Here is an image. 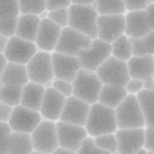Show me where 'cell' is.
<instances>
[{
    "mask_svg": "<svg viewBox=\"0 0 154 154\" xmlns=\"http://www.w3.org/2000/svg\"><path fill=\"white\" fill-rule=\"evenodd\" d=\"M85 128L91 137H98L107 134H116V131L118 130L116 110L100 103L93 104Z\"/></svg>",
    "mask_w": 154,
    "mask_h": 154,
    "instance_id": "1",
    "label": "cell"
},
{
    "mask_svg": "<svg viewBox=\"0 0 154 154\" xmlns=\"http://www.w3.org/2000/svg\"><path fill=\"white\" fill-rule=\"evenodd\" d=\"M98 18L99 14L94 5L79 7L72 4L69 8V27L84 33L91 40L98 38Z\"/></svg>",
    "mask_w": 154,
    "mask_h": 154,
    "instance_id": "2",
    "label": "cell"
},
{
    "mask_svg": "<svg viewBox=\"0 0 154 154\" xmlns=\"http://www.w3.org/2000/svg\"><path fill=\"white\" fill-rule=\"evenodd\" d=\"M116 110L118 128H145V118L141 109L137 95L128 94L121 105H118Z\"/></svg>",
    "mask_w": 154,
    "mask_h": 154,
    "instance_id": "3",
    "label": "cell"
},
{
    "mask_svg": "<svg viewBox=\"0 0 154 154\" xmlns=\"http://www.w3.org/2000/svg\"><path fill=\"white\" fill-rule=\"evenodd\" d=\"M73 96L93 105L99 102V96L103 89V82L96 72L81 69L73 81Z\"/></svg>",
    "mask_w": 154,
    "mask_h": 154,
    "instance_id": "4",
    "label": "cell"
},
{
    "mask_svg": "<svg viewBox=\"0 0 154 154\" xmlns=\"http://www.w3.org/2000/svg\"><path fill=\"white\" fill-rule=\"evenodd\" d=\"M96 75L103 82V85H112V86H121L126 88L128 81L131 80L128 73L127 62L119 60L114 57H110L108 60L100 66L96 71Z\"/></svg>",
    "mask_w": 154,
    "mask_h": 154,
    "instance_id": "5",
    "label": "cell"
},
{
    "mask_svg": "<svg viewBox=\"0 0 154 154\" xmlns=\"http://www.w3.org/2000/svg\"><path fill=\"white\" fill-rule=\"evenodd\" d=\"M93 41L94 40H91L90 37L84 35V33L76 31L71 27H67V28H63V31H62V35L59 37V41H58L55 51L60 53V54L79 58L81 53L91 46Z\"/></svg>",
    "mask_w": 154,
    "mask_h": 154,
    "instance_id": "6",
    "label": "cell"
},
{
    "mask_svg": "<svg viewBox=\"0 0 154 154\" xmlns=\"http://www.w3.org/2000/svg\"><path fill=\"white\" fill-rule=\"evenodd\" d=\"M33 149L36 152L51 154L59 148V140H58L57 122L44 119L37 128L31 134Z\"/></svg>",
    "mask_w": 154,
    "mask_h": 154,
    "instance_id": "7",
    "label": "cell"
},
{
    "mask_svg": "<svg viewBox=\"0 0 154 154\" xmlns=\"http://www.w3.org/2000/svg\"><path fill=\"white\" fill-rule=\"evenodd\" d=\"M112 57V44H108L100 38H96L89 49L84 50L79 55L82 69L96 72L105 60Z\"/></svg>",
    "mask_w": 154,
    "mask_h": 154,
    "instance_id": "8",
    "label": "cell"
},
{
    "mask_svg": "<svg viewBox=\"0 0 154 154\" xmlns=\"http://www.w3.org/2000/svg\"><path fill=\"white\" fill-rule=\"evenodd\" d=\"M27 72L28 77H30V82L44 86L49 81H53L55 77L54 69H53L51 53L38 50L37 54L27 64Z\"/></svg>",
    "mask_w": 154,
    "mask_h": 154,
    "instance_id": "9",
    "label": "cell"
},
{
    "mask_svg": "<svg viewBox=\"0 0 154 154\" xmlns=\"http://www.w3.org/2000/svg\"><path fill=\"white\" fill-rule=\"evenodd\" d=\"M37 53H38V48L35 42H30L14 36L9 38V44L3 54L7 57L9 63L27 66Z\"/></svg>",
    "mask_w": 154,
    "mask_h": 154,
    "instance_id": "10",
    "label": "cell"
},
{
    "mask_svg": "<svg viewBox=\"0 0 154 154\" xmlns=\"http://www.w3.org/2000/svg\"><path fill=\"white\" fill-rule=\"evenodd\" d=\"M42 121H44V117L40 112L25 108L23 105H18L13 110L9 125L14 132L31 135Z\"/></svg>",
    "mask_w": 154,
    "mask_h": 154,
    "instance_id": "11",
    "label": "cell"
},
{
    "mask_svg": "<svg viewBox=\"0 0 154 154\" xmlns=\"http://www.w3.org/2000/svg\"><path fill=\"white\" fill-rule=\"evenodd\" d=\"M57 131H58L59 146L72 152H79V149L82 145L85 139L89 137V134L85 127L66 123L62 121L57 122Z\"/></svg>",
    "mask_w": 154,
    "mask_h": 154,
    "instance_id": "12",
    "label": "cell"
},
{
    "mask_svg": "<svg viewBox=\"0 0 154 154\" xmlns=\"http://www.w3.org/2000/svg\"><path fill=\"white\" fill-rule=\"evenodd\" d=\"M126 31V14L122 16H99L98 18V38L108 44L125 35Z\"/></svg>",
    "mask_w": 154,
    "mask_h": 154,
    "instance_id": "13",
    "label": "cell"
},
{
    "mask_svg": "<svg viewBox=\"0 0 154 154\" xmlns=\"http://www.w3.org/2000/svg\"><path fill=\"white\" fill-rule=\"evenodd\" d=\"M51 59L54 77L57 80H64L68 82H73L79 72L82 69L81 62L77 57H71L54 51L51 53Z\"/></svg>",
    "mask_w": 154,
    "mask_h": 154,
    "instance_id": "14",
    "label": "cell"
},
{
    "mask_svg": "<svg viewBox=\"0 0 154 154\" xmlns=\"http://www.w3.org/2000/svg\"><path fill=\"white\" fill-rule=\"evenodd\" d=\"M90 109H91L90 104L76 98V96H71V98H67L64 109L62 112L59 121L85 127L89 119Z\"/></svg>",
    "mask_w": 154,
    "mask_h": 154,
    "instance_id": "15",
    "label": "cell"
},
{
    "mask_svg": "<svg viewBox=\"0 0 154 154\" xmlns=\"http://www.w3.org/2000/svg\"><path fill=\"white\" fill-rule=\"evenodd\" d=\"M116 137L118 140V153L136 154L144 149L145 128H118Z\"/></svg>",
    "mask_w": 154,
    "mask_h": 154,
    "instance_id": "16",
    "label": "cell"
},
{
    "mask_svg": "<svg viewBox=\"0 0 154 154\" xmlns=\"http://www.w3.org/2000/svg\"><path fill=\"white\" fill-rule=\"evenodd\" d=\"M66 102H67L66 96L58 93L54 88L48 89L45 91L44 100H42V105L40 110L41 116L44 117V119H48V121L58 122L60 119Z\"/></svg>",
    "mask_w": 154,
    "mask_h": 154,
    "instance_id": "17",
    "label": "cell"
},
{
    "mask_svg": "<svg viewBox=\"0 0 154 154\" xmlns=\"http://www.w3.org/2000/svg\"><path fill=\"white\" fill-rule=\"evenodd\" d=\"M62 28L51 22L49 18L45 21H41V26L38 30V35L35 44L37 45L38 50L46 51V53H54L55 48L59 41V37L62 35Z\"/></svg>",
    "mask_w": 154,
    "mask_h": 154,
    "instance_id": "18",
    "label": "cell"
},
{
    "mask_svg": "<svg viewBox=\"0 0 154 154\" xmlns=\"http://www.w3.org/2000/svg\"><path fill=\"white\" fill-rule=\"evenodd\" d=\"M152 32L146 11L126 13V31L125 35L130 38H141Z\"/></svg>",
    "mask_w": 154,
    "mask_h": 154,
    "instance_id": "19",
    "label": "cell"
},
{
    "mask_svg": "<svg viewBox=\"0 0 154 154\" xmlns=\"http://www.w3.org/2000/svg\"><path fill=\"white\" fill-rule=\"evenodd\" d=\"M35 152L31 135L12 132L8 141L0 146V154H32Z\"/></svg>",
    "mask_w": 154,
    "mask_h": 154,
    "instance_id": "20",
    "label": "cell"
},
{
    "mask_svg": "<svg viewBox=\"0 0 154 154\" xmlns=\"http://www.w3.org/2000/svg\"><path fill=\"white\" fill-rule=\"evenodd\" d=\"M30 82L27 66L9 63L8 67L0 73V84L3 86H17L25 88Z\"/></svg>",
    "mask_w": 154,
    "mask_h": 154,
    "instance_id": "21",
    "label": "cell"
},
{
    "mask_svg": "<svg viewBox=\"0 0 154 154\" xmlns=\"http://www.w3.org/2000/svg\"><path fill=\"white\" fill-rule=\"evenodd\" d=\"M127 67L131 79L145 81L154 75V57H132L127 62Z\"/></svg>",
    "mask_w": 154,
    "mask_h": 154,
    "instance_id": "22",
    "label": "cell"
},
{
    "mask_svg": "<svg viewBox=\"0 0 154 154\" xmlns=\"http://www.w3.org/2000/svg\"><path fill=\"white\" fill-rule=\"evenodd\" d=\"M45 91L46 89L42 85H38L35 82H28L23 88L21 105H23L25 108L40 112L42 100H44V96H45Z\"/></svg>",
    "mask_w": 154,
    "mask_h": 154,
    "instance_id": "23",
    "label": "cell"
},
{
    "mask_svg": "<svg viewBox=\"0 0 154 154\" xmlns=\"http://www.w3.org/2000/svg\"><path fill=\"white\" fill-rule=\"evenodd\" d=\"M41 26V19L37 16H21L18 18L17 37L30 42H36L38 30Z\"/></svg>",
    "mask_w": 154,
    "mask_h": 154,
    "instance_id": "24",
    "label": "cell"
},
{
    "mask_svg": "<svg viewBox=\"0 0 154 154\" xmlns=\"http://www.w3.org/2000/svg\"><path fill=\"white\" fill-rule=\"evenodd\" d=\"M128 96V93L126 88H121V86H112V85H103L102 93L99 96L100 104L105 105L108 108L116 109L118 105L123 103V100Z\"/></svg>",
    "mask_w": 154,
    "mask_h": 154,
    "instance_id": "25",
    "label": "cell"
},
{
    "mask_svg": "<svg viewBox=\"0 0 154 154\" xmlns=\"http://www.w3.org/2000/svg\"><path fill=\"white\" fill-rule=\"evenodd\" d=\"M94 7L99 16H125L127 13L123 0H98Z\"/></svg>",
    "mask_w": 154,
    "mask_h": 154,
    "instance_id": "26",
    "label": "cell"
},
{
    "mask_svg": "<svg viewBox=\"0 0 154 154\" xmlns=\"http://www.w3.org/2000/svg\"><path fill=\"white\" fill-rule=\"evenodd\" d=\"M134 57H154V31L141 38H130Z\"/></svg>",
    "mask_w": 154,
    "mask_h": 154,
    "instance_id": "27",
    "label": "cell"
},
{
    "mask_svg": "<svg viewBox=\"0 0 154 154\" xmlns=\"http://www.w3.org/2000/svg\"><path fill=\"white\" fill-rule=\"evenodd\" d=\"M146 127H154V94L149 90H143L137 94Z\"/></svg>",
    "mask_w": 154,
    "mask_h": 154,
    "instance_id": "28",
    "label": "cell"
},
{
    "mask_svg": "<svg viewBox=\"0 0 154 154\" xmlns=\"http://www.w3.org/2000/svg\"><path fill=\"white\" fill-rule=\"evenodd\" d=\"M112 57L117 58L119 60H123V62H128L131 59L134 55H132V45H131L130 37L123 35L113 42L112 44Z\"/></svg>",
    "mask_w": 154,
    "mask_h": 154,
    "instance_id": "29",
    "label": "cell"
},
{
    "mask_svg": "<svg viewBox=\"0 0 154 154\" xmlns=\"http://www.w3.org/2000/svg\"><path fill=\"white\" fill-rule=\"evenodd\" d=\"M23 88H17V86H3L0 88V103L16 108L21 105Z\"/></svg>",
    "mask_w": 154,
    "mask_h": 154,
    "instance_id": "30",
    "label": "cell"
},
{
    "mask_svg": "<svg viewBox=\"0 0 154 154\" xmlns=\"http://www.w3.org/2000/svg\"><path fill=\"white\" fill-rule=\"evenodd\" d=\"M21 16H40L46 11V2L44 0H19Z\"/></svg>",
    "mask_w": 154,
    "mask_h": 154,
    "instance_id": "31",
    "label": "cell"
},
{
    "mask_svg": "<svg viewBox=\"0 0 154 154\" xmlns=\"http://www.w3.org/2000/svg\"><path fill=\"white\" fill-rule=\"evenodd\" d=\"M19 0H2L0 2V18H19Z\"/></svg>",
    "mask_w": 154,
    "mask_h": 154,
    "instance_id": "32",
    "label": "cell"
},
{
    "mask_svg": "<svg viewBox=\"0 0 154 154\" xmlns=\"http://www.w3.org/2000/svg\"><path fill=\"white\" fill-rule=\"evenodd\" d=\"M95 143L99 148L104 149L110 154H116L118 153V140L116 137V134H107V135H102V136L94 137Z\"/></svg>",
    "mask_w": 154,
    "mask_h": 154,
    "instance_id": "33",
    "label": "cell"
},
{
    "mask_svg": "<svg viewBox=\"0 0 154 154\" xmlns=\"http://www.w3.org/2000/svg\"><path fill=\"white\" fill-rule=\"evenodd\" d=\"M18 18H0V35L12 38L17 35Z\"/></svg>",
    "mask_w": 154,
    "mask_h": 154,
    "instance_id": "34",
    "label": "cell"
},
{
    "mask_svg": "<svg viewBox=\"0 0 154 154\" xmlns=\"http://www.w3.org/2000/svg\"><path fill=\"white\" fill-rule=\"evenodd\" d=\"M49 19L59 26L62 30L69 27V9H60V11L50 12Z\"/></svg>",
    "mask_w": 154,
    "mask_h": 154,
    "instance_id": "35",
    "label": "cell"
},
{
    "mask_svg": "<svg viewBox=\"0 0 154 154\" xmlns=\"http://www.w3.org/2000/svg\"><path fill=\"white\" fill-rule=\"evenodd\" d=\"M77 154H110V153H108L107 150H104L102 148H99L95 143V139L89 136L85 139V141L82 143V145L79 149Z\"/></svg>",
    "mask_w": 154,
    "mask_h": 154,
    "instance_id": "36",
    "label": "cell"
},
{
    "mask_svg": "<svg viewBox=\"0 0 154 154\" xmlns=\"http://www.w3.org/2000/svg\"><path fill=\"white\" fill-rule=\"evenodd\" d=\"M58 93H60L62 95H64L66 98H71L73 96V84L68 82L64 80H54V86H53Z\"/></svg>",
    "mask_w": 154,
    "mask_h": 154,
    "instance_id": "37",
    "label": "cell"
},
{
    "mask_svg": "<svg viewBox=\"0 0 154 154\" xmlns=\"http://www.w3.org/2000/svg\"><path fill=\"white\" fill-rule=\"evenodd\" d=\"M150 2L146 0H125V5H126L127 12H140L146 11Z\"/></svg>",
    "mask_w": 154,
    "mask_h": 154,
    "instance_id": "38",
    "label": "cell"
},
{
    "mask_svg": "<svg viewBox=\"0 0 154 154\" xmlns=\"http://www.w3.org/2000/svg\"><path fill=\"white\" fill-rule=\"evenodd\" d=\"M71 5L72 2L69 0H46V11L49 13L60 9H69Z\"/></svg>",
    "mask_w": 154,
    "mask_h": 154,
    "instance_id": "39",
    "label": "cell"
},
{
    "mask_svg": "<svg viewBox=\"0 0 154 154\" xmlns=\"http://www.w3.org/2000/svg\"><path fill=\"white\" fill-rule=\"evenodd\" d=\"M126 90H127L128 94L137 95L140 91L144 90V81L136 80V79H131L128 81V84L126 85Z\"/></svg>",
    "mask_w": 154,
    "mask_h": 154,
    "instance_id": "40",
    "label": "cell"
},
{
    "mask_svg": "<svg viewBox=\"0 0 154 154\" xmlns=\"http://www.w3.org/2000/svg\"><path fill=\"white\" fill-rule=\"evenodd\" d=\"M144 149L149 153H154V127H145V144Z\"/></svg>",
    "mask_w": 154,
    "mask_h": 154,
    "instance_id": "41",
    "label": "cell"
},
{
    "mask_svg": "<svg viewBox=\"0 0 154 154\" xmlns=\"http://www.w3.org/2000/svg\"><path fill=\"white\" fill-rule=\"evenodd\" d=\"M14 108L4 103H0V122H9L12 118Z\"/></svg>",
    "mask_w": 154,
    "mask_h": 154,
    "instance_id": "42",
    "label": "cell"
},
{
    "mask_svg": "<svg viewBox=\"0 0 154 154\" xmlns=\"http://www.w3.org/2000/svg\"><path fill=\"white\" fill-rule=\"evenodd\" d=\"M146 14H148V19H149V23H150L152 31H154V3L153 2H150L149 7L146 8Z\"/></svg>",
    "mask_w": 154,
    "mask_h": 154,
    "instance_id": "43",
    "label": "cell"
},
{
    "mask_svg": "<svg viewBox=\"0 0 154 154\" xmlns=\"http://www.w3.org/2000/svg\"><path fill=\"white\" fill-rule=\"evenodd\" d=\"M72 4L79 7H90L94 5V0H72Z\"/></svg>",
    "mask_w": 154,
    "mask_h": 154,
    "instance_id": "44",
    "label": "cell"
},
{
    "mask_svg": "<svg viewBox=\"0 0 154 154\" xmlns=\"http://www.w3.org/2000/svg\"><path fill=\"white\" fill-rule=\"evenodd\" d=\"M9 44V38L7 36L0 35V53H4L7 49V46Z\"/></svg>",
    "mask_w": 154,
    "mask_h": 154,
    "instance_id": "45",
    "label": "cell"
},
{
    "mask_svg": "<svg viewBox=\"0 0 154 154\" xmlns=\"http://www.w3.org/2000/svg\"><path fill=\"white\" fill-rule=\"evenodd\" d=\"M9 64V60L7 59V57L3 54V53H0V73L4 71L8 67Z\"/></svg>",
    "mask_w": 154,
    "mask_h": 154,
    "instance_id": "46",
    "label": "cell"
},
{
    "mask_svg": "<svg viewBox=\"0 0 154 154\" xmlns=\"http://www.w3.org/2000/svg\"><path fill=\"white\" fill-rule=\"evenodd\" d=\"M153 89H154V79L153 77H149V79H146L144 81V90L152 91Z\"/></svg>",
    "mask_w": 154,
    "mask_h": 154,
    "instance_id": "47",
    "label": "cell"
},
{
    "mask_svg": "<svg viewBox=\"0 0 154 154\" xmlns=\"http://www.w3.org/2000/svg\"><path fill=\"white\" fill-rule=\"evenodd\" d=\"M51 154H77V152H72V150H68V149H64V148H58L55 152H53Z\"/></svg>",
    "mask_w": 154,
    "mask_h": 154,
    "instance_id": "48",
    "label": "cell"
},
{
    "mask_svg": "<svg viewBox=\"0 0 154 154\" xmlns=\"http://www.w3.org/2000/svg\"><path fill=\"white\" fill-rule=\"evenodd\" d=\"M136 154H149V152H148V150H145V149H141V150H139Z\"/></svg>",
    "mask_w": 154,
    "mask_h": 154,
    "instance_id": "49",
    "label": "cell"
},
{
    "mask_svg": "<svg viewBox=\"0 0 154 154\" xmlns=\"http://www.w3.org/2000/svg\"><path fill=\"white\" fill-rule=\"evenodd\" d=\"M32 154H45V153H40V152H36V150H35V152H33Z\"/></svg>",
    "mask_w": 154,
    "mask_h": 154,
    "instance_id": "50",
    "label": "cell"
},
{
    "mask_svg": "<svg viewBox=\"0 0 154 154\" xmlns=\"http://www.w3.org/2000/svg\"><path fill=\"white\" fill-rule=\"evenodd\" d=\"M152 93H153V94H154V89H153V90H152Z\"/></svg>",
    "mask_w": 154,
    "mask_h": 154,
    "instance_id": "51",
    "label": "cell"
},
{
    "mask_svg": "<svg viewBox=\"0 0 154 154\" xmlns=\"http://www.w3.org/2000/svg\"><path fill=\"white\" fill-rule=\"evenodd\" d=\"M116 154H121V153H116Z\"/></svg>",
    "mask_w": 154,
    "mask_h": 154,
    "instance_id": "52",
    "label": "cell"
},
{
    "mask_svg": "<svg viewBox=\"0 0 154 154\" xmlns=\"http://www.w3.org/2000/svg\"><path fill=\"white\" fill-rule=\"evenodd\" d=\"M149 154H154V153H149Z\"/></svg>",
    "mask_w": 154,
    "mask_h": 154,
    "instance_id": "53",
    "label": "cell"
},
{
    "mask_svg": "<svg viewBox=\"0 0 154 154\" xmlns=\"http://www.w3.org/2000/svg\"><path fill=\"white\" fill-rule=\"evenodd\" d=\"M152 2H153V3H154V0H152Z\"/></svg>",
    "mask_w": 154,
    "mask_h": 154,
    "instance_id": "54",
    "label": "cell"
},
{
    "mask_svg": "<svg viewBox=\"0 0 154 154\" xmlns=\"http://www.w3.org/2000/svg\"><path fill=\"white\" fill-rule=\"evenodd\" d=\"M153 79H154V75H153Z\"/></svg>",
    "mask_w": 154,
    "mask_h": 154,
    "instance_id": "55",
    "label": "cell"
}]
</instances>
